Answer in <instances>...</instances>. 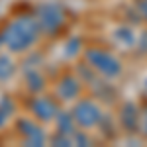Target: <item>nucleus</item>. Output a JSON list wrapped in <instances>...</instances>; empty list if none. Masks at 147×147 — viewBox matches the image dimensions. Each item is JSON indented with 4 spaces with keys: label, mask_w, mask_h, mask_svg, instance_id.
<instances>
[{
    "label": "nucleus",
    "mask_w": 147,
    "mask_h": 147,
    "mask_svg": "<svg viewBox=\"0 0 147 147\" xmlns=\"http://www.w3.org/2000/svg\"><path fill=\"white\" fill-rule=\"evenodd\" d=\"M37 32H39L37 20H34V18H20V20H16V22L6 30L4 43L10 47L12 51L26 49V47L35 39Z\"/></svg>",
    "instance_id": "f257e3e1"
},
{
    "label": "nucleus",
    "mask_w": 147,
    "mask_h": 147,
    "mask_svg": "<svg viewBox=\"0 0 147 147\" xmlns=\"http://www.w3.org/2000/svg\"><path fill=\"white\" fill-rule=\"evenodd\" d=\"M37 24L45 30H57L61 24H63V12L59 6L55 4H47V6H41L37 10Z\"/></svg>",
    "instance_id": "f03ea898"
},
{
    "label": "nucleus",
    "mask_w": 147,
    "mask_h": 147,
    "mask_svg": "<svg viewBox=\"0 0 147 147\" xmlns=\"http://www.w3.org/2000/svg\"><path fill=\"white\" fill-rule=\"evenodd\" d=\"M90 63L98 69V71H102L104 75H116V73H120V63H118L112 55L104 53V51L90 53Z\"/></svg>",
    "instance_id": "7ed1b4c3"
},
{
    "label": "nucleus",
    "mask_w": 147,
    "mask_h": 147,
    "mask_svg": "<svg viewBox=\"0 0 147 147\" xmlns=\"http://www.w3.org/2000/svg\"><path fill=\"white\" fill-rule=\"evenodd\" d=\"M75 118L82 125H92L98 122L100 112H98V108L92 102H80L79 106H77V110H75Z\"/></svg>",
    "instance_id": "20e7f679"
},
{
    "label": "nucleus",
    "mask_w": 147,
    "mask_h": 147,
    "mask_svg": "<svg viewBox=\"0 0 147 147\" xmlns=\"http://www.w3.org/2000/svg\"><path fill=\"white\" fill-rule=\"evenodd\" d=\"M34 110L39 114L43 120H49V118L55 116V104L49 100V98H39V100L34 104Z\"/></svg>",
    "instance_id": "39448f33"
},
{
    "label": "nucleus",
    "mask_w": 147,
    "mask_h": 147,
    "mask_svg": "<svg viewBox=\"0 0 147 147\" xmlns=\"http://www.w3.org/2000/svg\"><path fill=\"white\" fill-rule=\"evenodd\" d=\"M61 92H63L67 98H71V96H75V94L79 92V84H77L75 80H65V82L61 84Z\"/></svg>",
    "instance_id": "423d86ee"
},
{
    "label": "nucleus",
    "mask_w": 147,
    "mask_h": 147,
    "mask_svg": "<svg viewBox=\"0 0 147 147\" xmlns=\"http://www.w3.org/2000/svg\"><path fill=\"white\" fill-rule=\"evenodd\" d=\"M6 116H8V114H2V112H0V124H2V122L6 120Z\"/></svg>",
    "instance_id": "0eeeda50"
}]
</instances>
